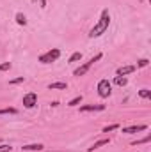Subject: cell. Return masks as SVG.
Returning <instances> with one entry per match:
<instances>
[{
    "label": "cell",
    "instance_id": "obj_1",
    "mask_svg": "<svg viewBox=\"0 0 151 152\" xmlns=\"http://www.w3.org/2000/svg\"><path fill=\"white\" fill-rule=\"evenodd\" d=\"M109 25H110V12H109V9H103L101 14H100V20H98L96 25L89 30V37L96 39V37H100V36H103V34L109 30Z\"/></svg>",
    "mask_w": 151,
    "mask_h": 152
},
{
    "label": "cell",
    "instance_id": "obj_2",
    "mask_svg": "<svg viewBox=\"0 0 151 152\" xmlns=\"http://www.w3.org/2000/svg\"><path fill=\"white\" fill-rule=\"evenodd\" d=\"M101 58H103V53H96V55H94L93 58H89L85 64H82L80 67H76L73 75H75V76H84L89 69H91V67H93V66H94V64H96V62H98V60H101Z\"/></svg>",
    "mask_w": 151,
    "mask_h": 152
},
{
    "label": "cell",
    "instance_id": "obj_3",
    "mask_svg": "<svg viewBox=\"0 0 151 152\" xmlns=\"http://www.w3.org/2000/svg\"><path fill=\"white\" fill-rule=\"evenodd\" d=\"M96 90H98V96H100L101 99H107V97H110V94H112V83H110L107 78H103V80L98 81Z\"/></svg>",
    "mask_w": 151,
    "mask_h": 152
},
{
    "label": "cell",
    "instance_id": "obj_4",
    "mask_svg": "<svg viewBox=\"0 0 151 152\" xmlns=\"http://www.w3.org/2000/svg\"><path fill=\"white\" fill-rule=\"evenodd\" d=\"M59 57H61V50H59V48H53V50H48L46 53L39 55L38 60L41 62V64H52V62L59 60Z\"/></svg>",
    "mask_w": 151,
    "mask_h": 152
},
{
    "label": "cell",
    "instance_id": "obj_5",
    "mask_svg": "<svg viewBox=\"0 0 151 152\" xmlns=\"http://www.w3.org/2000/svg\"><path fill=\"white\" fill-rule=\"evenodd\" d=\"M36 104H38V94H36V92H29V94L23 96V106H25V108L30 110V108H34Z\"/></svg>",
    "mask_w": 151,
    "mask_h": 152
},
{
    "label": "cell",
    "instance_id": "obj_6",
    "mask_svg": "<svg viewBox=\"0 0 151 152\" xmlns=\"http://www.w3.org/2000/svg\"><path fill=\"white\" fill-rule=\"evenodd\" d=\"M148 126L146 124H139V126H128V127H123V133L124 134H133V133H141V131H146Z\"/></svg>",
    "mask_w": 151,
    "mask_h": 152
},
{
    "label": "cell",
    "instance_id": "obj_7",
    "mask_svg": "<svg viewBox=\"0 0 151 152\" xmlns=\"http://www.w3.org/2000/svg\"><path fill=\"white\" fill-rule=\"evenodd\" d=\"M105 104H84L80 106V112H103Z\"/></svg>",
    "mask_w": 151,
    "mask_h": 152
},
{
    "label": "cell",
    "instance_id": "obj_8",
    "mask_svg": "<svg viewBox=\"0 0 151 152\" xmlns=\"http://www.w3.org/2000/svg\"><path fill=\"white\" fill-rule=\"evenodd\" d=\"M135 69H137L135 66H121V67H117L115 75H117V76H126V75H132Z\"/></svg>",
    "mask_w": 151,
    "mask_h": 152
},
{
    "label": "cell",
    "instance_id": "obj_9",
    "mask_svg": "<svg viewBox=\"0 0 151 152\" xmlns=\"http://www.w3.org/2000/svg\"><path fill=\"white\" fill-rule=\"evenodd\" d=\"M109 138H101V140H98V142H94L93 143V147H89L87 149V152H93V151H96V149H100V147H103V145H109Z\"/></svg>",
    "mask_w": 151,
    "mask_h": 152
},
{
    "label": "cell",
    "instance_id": "obj_10",
    "mask_svg": "<svg viewBox=\"0 0 151 152\" xmlns=\"http://www.w3.org/2000/svg\"><path fill=\"white\" fill-rule=\"evenodd\" d=\"M48 88H50V90H64V88H68V83H64V81H55V83H50Z\"/></svg>",
    "mask_w": 151,
    "mask_h": 152
},
{
    "label": "cell",
    "instance_id": "obj_11",
    "mask_svg": "<svg viewBox=\"0 0 151 152\" xmlns=\"http://www.w3.org/2000/svg\"><path fill=\"white\" fill-rule=\"evenodd\" d=\"M21 149H23V151H43L44 145H43V143H29V145H23Z\"/></svg>",
    "mask_w": 151,
    "mask_h": 152
},
{
    "label": "cell",
    "instance_id": "obj_12",
    "mask_svg": "<svg viewBox=\"0 0 151 152\" xmlns=\"http://www.w3.org/2000/svg\"><path fill=\"white\" fill-rule=\"evenodd\" d=\"M14 20H16V23L21 25V27L27 25V16H25L23 12H16V14H14Z\"/></svg>",
    "mask_w": 151,
    "mask_h": 152
},
{
    "label": "cell",
    "instance_id": "obj_13",
    "mask_svg": "<svg viewBox=\"0 0 151 152\" xmlns=\"http://www.w3.org/2000/svg\"><path fill=\"white\" fill-rule=\"evenodd\" d=\"M114 83L119 85V87H124V85L128 83V80H126V76H115V78H114Z\"/></svg>",
    "mask_w": 151,
    "mask_h": 152
},
{
    "label": "cell",
    "instance_id": "obj_14",
    "mask_svg": "<svg viewBox=\"0 0 151 152\" xmlns=\"http://www.w3.org/2000/svg\"><path fill=\"white\" fill-rule=\"evenodd\" d=\"M18 113V110L16 108H0V115H16Z\"/></svg>",
    "mask_w": 151,
    "mask_h": 152
},
{
    "label": "cell",
    "instance_id": "obj_15",
    "mask_svg": "<svg viewBox=\"0 0 151 152\" xmlns=\"http://www.w3.org/2000/svg\"><path fill=\"white\" fill-rule=\"evenodd\" d=\"M139 96H141L142 99H151V90L150 88H141V90H139Z\"/></svg>",
    "mask_w": 151,
    "mask_h": 152
},
{
    "label": "cell",
    "instance_id": "obj_16",
    "mask_svg": "<svg viewBox=\"0 0 151 152\" xmlns=\"http://www.w3.org/2000/svg\"><path fill=\"white\" fill-rule=\"evenodd\" d=\"M82 99H84L82 96H76V97H73V99L68 103V106H76V104H80V103H82Z\"/></svg>",
    "mask_w": 151,
    "mask_h": 152
},
{
    "label": "cell",
    "instance_id": "obj_17",
    "mask_svg": "<svg viewBox=\"0 0 151 152\" xmlns=\"http://www.w3.org/2000/svg\"><path fill=\"white\" fill-rule=\"evenodd\" d=\"M78 60H82V53H80V51H75V53L70 57L68 62H78Z\"/></svg>",
    "mask_w": 151,
    "mask_h": 152
},
{
    "label": "cell",
    "instance_id": "obj_18",
    "mask_svg": "<svg viewBox=\"0 0 151 152\" xmlns=\"http://www.w3.org/2000/svg\"><path fill=\"white\" fill-rule=\"evenodd\" d=\"M115 129H119V124H110V126L103 127V133H110V131H115Z\"/></svg>",
    "mask_w": 151,
    "mask_h": 152
},
{
    "label": "cell",
    "instance_id": "obj_19",
    "mask_svg": "<svg viewBox=\"0 0 151 152\" xmlns=\"http://www.w3.org/2000/svg\"><path fill=\"white\" fill-rule=\"evenodd\" d=\"M150 140H151V134H146V136H144L142 140H137V142H133L132 145H139V143H148Z\"/></svg>",
    "mask_w": 151,
    "mask_h": 152
},
{
    "label": "cell",
    "instance_id": "obj_20",
    "mask_svg": "<svg viewBox=\"0 0 151 152\" xmlns=\"http://www.w3.org/2000/svg\"><path fill=\"white\" fill-rule=\"evenodd\" d=\"M23 81H25V78H23V76H18V78L11 80V81H9V85H18V83H23Z\"/></svg>",
    "mask_w": 151,
    "mask_h": 152
},
{
    "label": "cell",
    "instance_id": "obj_21",
    "mask_svg": "<svg viewBox=\"0 0 151 152\" xmlns=\"http://www.w3.org/2000/svg\"><path fill=\"white\" fill-rule=\"evenodd\" d=\"M148 64H150V60H148V58H141V60L137 62V66H135V67H146Z\"/></svg>",
    "mask_w": 151,
    "mask_h": 152
},
{
    "label": "cell",
    "instance_id": "obj_22",
    "mask_svg": "<svg viewBox=\"0 0 151 152\" xmlns=\"http://www.w3.org/2000/svg\"><path fill=\"white\" fill-rule=\"evenodd\" d=\"M11 69V62H4V64H0V71L4 73V71H9Z\"/></svg>",
    "mask_w": 151,
    "mask_h": 152
},
{
    "label": "cell",
    "instance_id": "obj_23",
    "mask_svg": "<svg viewBox=\"0 0 151 152\" xmlns=\"http://www.w3.org/2000/svg\"><path fill=\"white\" fill-rule=\"evenodd\" d=\"M11 145H0V152H11Z\"/></svg>",
    "mask_w": 151,
    "mask_h": 152
},
{
    "label": "cell",
    "instance_id": "obj_24",
    "mask_svg": "<svg viewBox=\"0 0 151 152\" xmlns=\"http://www.w3.org/2000/svg\"><path fill=\"white\" fill-rule=\"evenodd\" d=\"M39 2H41V7L44 9V7H46V0H39Z\"/></svg>",
    "mask_w": 151,
    "mask_h": 152
}]
</instances>
